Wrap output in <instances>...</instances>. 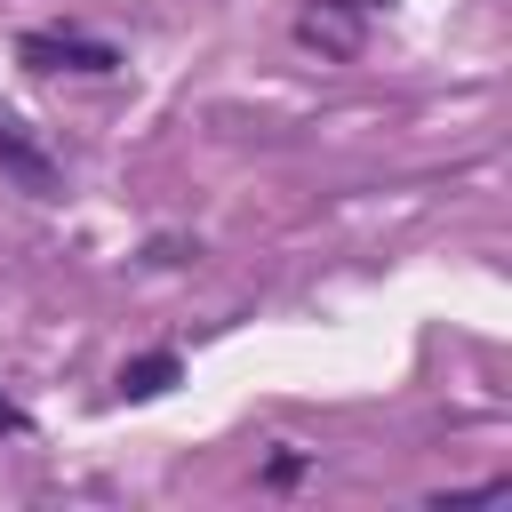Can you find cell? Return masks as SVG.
I'll list each match as a JSON object with an SVG mask.
<instances>
[{"mask_svg": "<svg viewBox=\"0 0 512 512\" xmlns=\"http://www.w3.org/2000/svg\"><path fill=\"white\" fill-rule=\"evenodd\" d=\"M296 40L320 48V56H360V40H368V0H304Z\"/></svg>", "mask_w": 512, "mask_h": 512, "instance_id": "1", "label": "cell"}, {"mask_svg": "<svg viewBox=\"0 0 512 512\" xmlns=\"http://www.w3.org/2000/svg\"><path fill=\"white\" fill-rule=\"evenodd\" d=\"M0 176H16L24 192H56V184H64L56 152H48V144H40V136H32L8 104H0Z\"/></svg>", "mask_w": 512, "mask_h": 512, "instance_id": "2", "label": "cell"}, {"mask_svg": "<svg viewBox=\"0 0 512 512\" xmlns=\"http://www.w3.org/2000/svg\"><path fill=\"white\" fill-rule=\"evenodd\" d=\"M16 56H24L32 72H112V64H120L104 40H80V32H24Z\"/></svg>", "mask_w": 512, "mask_h": 512, "instance_id": "3", "label": "cell"}, {"mask_svg": "<svg viewBox=\"0 0 512 512\" xmlns=\"http://www.w3.org/2000/svg\"><path fill=\"white\" fill-rule=\"evenodd\" d=\"M168 376H176V360L152 352V360H128V368H120V392H128V400H152V392H168Z\"/></svg>", "mask_w": 512, "mask_h": 512, "instance_id": "4", "label": "cell"}, {"mask_svg": "<svg viewBox=\"0 0 512 512\" xmlns=\"http://www.w3.org/2000/svg\"><path fill=\"white\" fill-rule=\"evenodd\" d=\"M0 432H24V408L16 400H0Z\"/></svg>", "mask_w": 512, "mask_h": 512, "instance_id": "5", "label": "cell"}]
</instances>
